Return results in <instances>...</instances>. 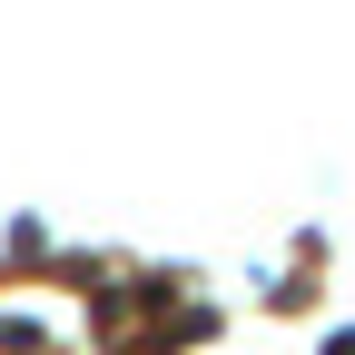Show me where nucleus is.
Returning <instances> with one entry per match:
<instances>
[{
	"label": "nucleus",
	"instance_id": "obj_1",
	"mask_svg": "<svg viewBox=\"0 0 355 355\" xmlns=\"http://www.w3.org/2000/svg\"><path fill=\"white\" fill-rule=\"evenodd\" d=\"M326 355H355V336H336V345H326Z\"/></svg>",
	"mask_w": 355,
	"mask_h": 355
}]
</instances>
